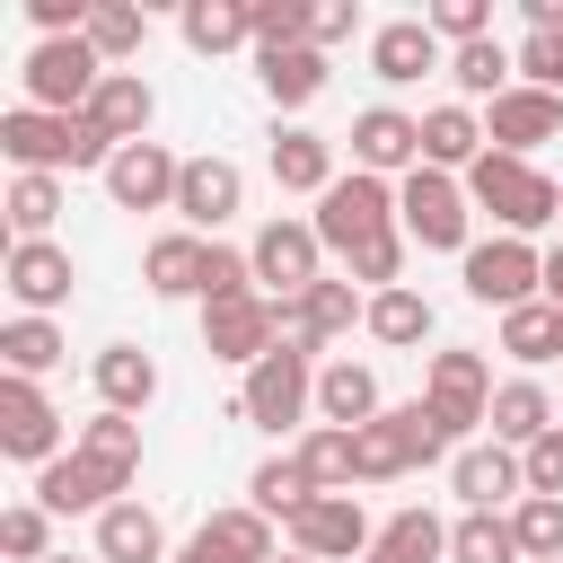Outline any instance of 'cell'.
I'll list each match as a JSON object with an SVG mask.
<instances>
[{"label":"cell","instance_id":"cell-1","mask_svg":"<svg viewBox=\"0 0 563 563\" xmlns=\"http://www.w3.org/2000/svg\"><path fill=\"white\" fill-rule=\"evenodd\" d=\"M466 202L501 220V238H537L545 220H563V185L537 167V158H510V150H484L466 167Z\"/></svg>","mask_w":563,"mask_h":563},{"label":"cell","instance_id":"cell-2","mask_svg":"<svg viewBox=\"0 0 563 563\" xmlns=\"http://www.w3.org/2000/svg\"><path fill=\"white\" fill-rule=\"evenodd\" d=\"M317 413V343H273L255 369H246V387H238V422H255V431H290V422H308Z\"/></svg>","mask_w":563,"mask_h":563},{"label":"cell","instance_id":"cell-3","mask_svg":"<svg viewBox=\"0 0 563 563\" xmlns=\"http://www.w3.org/2000/svg\"><path fill=\"white\" fill-rule=\"evenodd\" d=\"M457 282H466V299L475 308H493V317H510V308H528V299H545V246L537 238H475L466 255H457Z\"/></svg>","mask_w":563,"mask_h":563},{"label":"cell","instance_id":"cell-4","mask_svg":"<svg viewBox=\"0 0 563 563\" xmlns=\"http://www.w3.org/2000/svg\"><path fill=\"white\" fill-rule=\"evenodd\" d=\"M431 457H449V440H440V422H431L422 396H413V405H387L378 422L352 431V475H361V484H396V475H413V466H431Z\"/></svg>","mask_w":563,"mask_h":563},{"label":"cell","instance_id":"cell-5","mask_svg":"<svg viewBox=\"0 0 563 563\" xmlns=\"http://www.w3.org/2000/svg\"><path fill=\"white\" fill-rule=\"evenodd\" d=\"M396 229L431 255H466L475 246V202H466V176H440V167H413L396 185Z\"/></svg>","mask_w":563,"mask_h":563},{"label":"cell","instance_id":"cell-6","mask_svg":"<svg viewBox=\"0 0 563 563\" xmlns=\"http://www.w3.org/2000/svg\"><path fill=\"white\" fill-rule=\"evenodd\" d=\"M308 220H317L325 255H343V264H352L361 246L396 238V185H387V176H361V167H352V176H334V185L317 194V211H308Z\"/></svg>","mask_w":563,"mask_h":563},{"label":"cell","instance_id":"cell-7","mask_svg":"<svg viewBox=\"0 0 563 563\" xmlns=\"http://www.w3.org/2000/svg\"><path fill=\"white\" fill-rule=\"evenodd\" d=\"M422 405H431L440 440L457 449L466 431H484V422H493V361H484V352H466V343L431 352V361H422Z\"/></svg>","mask_w":563,"mask_h":563},{"label":"cell","instance_id":"cell-8","mask_svg":"<svg viewBox=\"0 0 563 563\" xmlns=\"http://www.w3.org/2000/svg\"><path fill=\"white\" fill-rule=\"evenodd\" d=\"M246 264H255V290L290 308L299 290H317V282H325V238H317V220L273 211V220L246 238Z\"/></svg>","mask_w":563,"mask_h":563},{"label":"cell","instance_id":"cell-9","mask_svg":"<svg viewBox=\"0 0 563 563\" xmlns=\"http://www.w3.org/2000/svg\"><path fill=\"white\" fill-rule=\"evenodd\" d=\"M26 106L35 114H79L88 97H97V79H106V62H97V44L88 35H44L35 53H26Z\"/></svg>","mask_w":563,"mask_h":563},{"label":"cell","instance_id":"cell-10","mask_svg":"<svg viewBox=\"0 0 563 563\" xmlns=\"http://www.w3.org/2000/svg\"><path fill=\"white\" fill-rule=\"evenodd\" d=\"M0 290L18 299V317H53V308H70L79 264H70L62 238H9V255H0Z\"/></svg>","mask_w":563,"mask_h":563},{"label":"cell","instance_id":"cell-11","mask_svg":"<svg viewBox=\"0 0 563 563\" xmlns=\"http://www.w3.org/2000/svg\"><path fill=\"white\" fill-rule=\"evenodd\" d=\"M273 343H290V317H282V299L246 290V299H211V308H202V352H211V361H238V369H255Z\"/></svg>","mask_w":563,"mask_h":563},{"label":"cell","instance_id":"cell-12","mask_svg":"<svg viewBox=\"0 0 563 563\" xmlns=\"http://www.w3.org/2000/svg\"><path fill=\"white\" fill-rule=\"evenodd\" d=\"M0 457H18V466H35V475H44L53 457H70L44 378H9V369H0Z\"/></svg>","mask_w":563,"mask_h":563},{"label":"cell","instance_id":"cell-13","mask_svg":"<svg viewBox=\"0 0 563 563\" xmlns=\"http://www.w3.org/2000/svg\"><path fill=\"white\" fill-rule=\"evenodd\" d=\"M343 141H352V167H361V176L405 185V176L422 167V114H405V106H361Z\"/></svg>","mask_w":563,"mask_h":563},{"label":"cell","instance_id":"cell-14","mask_svg":"<svg viewBox=\"0 0 563 563\" xmlns=\"http://www.w3.org/2000/svg\"><path fill=\"white\" fill-rule=\"evenodd\" d=\"M378 545V528H369V510L352 501V493H317L299 519H290V554H308V563H352V554H369Z\"/></svg>","mask_w":563,"mask_h":563},{"label":"cell","instance_id":"cell-15","mask_svg":"<svg viewBox=\"0 0 563 563\" xmlns=\"http://www.w3.org/2000/svg\"><path fill=\"white\" fill-rule=\"evenodd\" d=\"M545 141H563V97H545V88H510V97H493L484 106V150H510V158H537Z\"/></svg>","mask_w":563,"mask_h":563},{"label":"cell","instance_id":"cell-16","mask_svg":"<svg viewBox=\"0 0 563 563\" xmlns=\"http://www.w3.org/2000/svg\"><path fill=\"white\" fill-rule=\"evenodd\" d=\"M176 185H185V158H176L167 141H132V150H114V167H106L114 211H176Z\"/></svg>","mask_w":563,"mask_h":563},{"label":"cell","instance_id":"cell-17","mask_svg":"<svg viewBox=\"0 0 563 563\" xmlns=\"http://www.w3.org/2000/svg\"><path fill=\"white\" fill-rule=\"evenodd\" d=\"M238 202H246V167H238V158H220V150L185 158V185H176V220H185L194 238H211L220 220H238Z\"/></svg>","mask_w":563,"mask_h":563},{"label":"cell","instance_id":"cell-18","mask_svg":"<svg viewBox=\"0 0 563 563\" xmlns=\"http://www.w3.org/2000/svg\"><path fill=\"white\" fill-rule=\"evenodd\" d=\"M449 493H457L466 510H519V501H528V466H519V449L484 440V449H457V457H449Z\"/></svg>","mask_w":563,"mask_h":563},{"label":"cell","instance_id":"cell-19","mask_svg":"<svg viewBox=\"0 0 563 563\" xmlns=\"http://www.w3.org/2000/svg\"><path fill=\"white\" fill-rule=\"evenodd\" d=\"M282 545H273V519L255 510V501H238V510H211L185 545H176V563H273Z\"/></svg>","mask_w":563,"mask_h":563},{"label":"cell","instance_id":"cell-20","mask_svg":"<svg viewBox=\"0 0 563 563\" xmlns=\"http://www.w3.org/2000/svg\"><path fill=\"white\" fill-rule=\"evenodd\" d=\"M282 317H290V334H299V343H317V352H325V343H343L352 325H369V290H361V282H343V273H325V282H317V290H299Z\"/></svg>","mask_w":563,"mask_h":563},{"label":"cell","instance_id":"cell-21","mask_svg":"<svg viewBox=\"0 0 563 563\" xmlns=\"http://www.w3.org/2000/svg\"><path fill=\"white\" fill-rule=\"evenodd\" d=\"M369 70L387 79V88H413V79H431V70H449V44L422 26V18H387L378 35H369Z\"/></svg>","mask_w":563,"mask_h":563},{"label":"cell","instance_id":"cell-22","mask_svg":"<svg viewBox=\"0 0 563 563\" xmlns=\"http://www.w3.org/2000/svg\"><path fill=\"white\" fill-rule=\"evenodd\" d=\"M79 114H88V123H97L114 150H132V141H150L158 97H150V79H141V70H106V79H97V97H88Z\"/></svg>","mask_w":563,"mask_h":563},{"label":"cell","instance_id":"cell-23","mask_svg":"<svg viewBox=\"0 0 563 563\" xmlns=\"http://www.w3.org/2000/svg\"><path fill=\"white\" fill-rule=\"evenodd\" d=\"M264 158H273V185H282V194H325V185L343 176V167H334V141L308 132V123H273V150H264Z\"/></svg>","mask_w":563,"mask_h":563},{"label":"cell","instance_id":"cell-24","mask_svg":"<svg viewBox=\"0 0 563 563\" xmlns=\"http://www.w3.org/2000/svg\"><path fill=\"white\" fill-rule=\"evenodd\" d=\"M88 378H97V405L106 413H150V396H158V361L141 352V343H106L97 361H88Z\"/></svg>","mask_w":563,"mask_h":563},{"label":"cell","instance_id":"cell-25","mask_svg":"<svg viewBox=\"0 0 563 563\" xmlns=\"http://www.w3.org/2000/svg\"><path fill=\"white\" fill-rule=\"evenodd\" d=\"M202 264H211V238H194V229H167L141 246V282L158 299H202Z\"/></svg>","mask_w":563,"mask_h":563},{"label":"cell","instance_id":"cell-26","mask_svg":"<svg viewBox=\"0 0 563 563\" xmlns=\"http://www.w3.org/2000/svg\"><path fill=\"white\" fill-rule=\"evenodd\" d=\"M387 405H378V369L369 361H325L317 369V422H334V431H361V422H378Z\"/></svg>","mask_w":563,"mask_h":563},{"label":"cell","instance_id":"cell-27","mask_svg":"<svg viewBox=\"0 0 563 563\" xmlns=\"http://www.w3.org/2000/svg\"><path fill=\"white\" fill-rule=\"evenodd\" d=\"M97 563H176L158 510H150V501H114V510H97Z\"/></svg>","mask_w":563,"mask_h":563},{"label":"cell","instance_id":"cell-28","mask_svg":"<svg viewBox=\"0 0 563 563\" xmlns=\"http://www.w3.org/2000/svg\"><path fill=\"white\" fill-rule=\"evenodd\" d=\"M255 79H264V97H273L282 114H299V106H317V97H325L334 62H325L317 44H290V53H255Z\"/></svg>","mask_w":563,"mask_h":563},{"label":"cell","instance_id":"cell-29","mask_svg":"<svg viewBox=\"0 0 563 563\" xmlns=\"http://www.w3.org/2000/svg\"><path fill=\"white\" fill-rule=\"evenodd\" d=\"M475 158H484V114H475V106H457V97H449V106H431V114H422V167L466 176Z\"/></svg>","mask_w":563,"mask_h":563},{"label":"cell","instance_id":"cell-30","mask_svg":"<svg viewBox=\"0 0 563 563\" xmlns=\"http://www.w3.org/2000/svg\"><path fill=\"white\" fill-rule=\"evenodd\" d=\"M554 422H563V413H554V396H545L537 378H501V387H493V440H501V449H537Z\"/></svg>","mask_w":563,"mask_h":563},{"label":"cell","instance_id":"cell-31","mask_svg":"<svg viewBox=\"0 0 563 563\" xmlns=\"http://www.w3.org/2000/svg\"><path fill=\"white\" fill-rule=\"evenodd\" d=\"M176 35L202 53V62H220V53H238V44H255V18H246V0H185V18H176Z\"/></svg>","mask_w":563,"mask_h":563},{"label":"cell","instance_id":"cell-32","mask_svg":"<svg viewBox=\"0 0 563 563\" xmlns=\"http://www.w3.org/2000/svg\"><path fill=\"white\" fill-rule=\"evenodd\" d=\"M449 79H457V106H493V97L519 88V53H501L493 35L484 44H457L449 53Z\"/></svg>","mask_w":563,"mask_h":563},{"label":"cell","instance_id":"cell-33","mask_svg":"<svg viewBox=\"0 0 563 563\" xmlns=\"http://www.w3.org/2000/svg\"><path fill=\"white\" fill-rule=\"evenodd\" d=\"M440 554H449V519L422 510V501H405V510L378 528V545H369V563H440Z\"/></svg>","mask_w":563,"mask_h":563},{"label":"cell","instance_id":"cell-34","mask_svg":"<svg viewBox=\"0 0 563 563\" xmlns=\"http://www.w3.org/2000/svg\"><path fill=\"white\" fill-rule=\"evenodd\" d=\"M62 361H70V343H62L53 317H9V325H0V369H9V378H44V369H62Z\"/></svg>","mask_w":563,"mask_h":563},{"label":"cell","instance_id":"cell-35","mask_svg":"<svg viewBox=\"0 0 563 563\" xmlns=\"http://www.w3.org/2000/svg\"><path fill=\"white\" fill-rule=\"evenodd\" d=\"M501 352H510L519 369H545V361H563V308H545V299L510 308V317H501Z\"/></svg>","mask_w":563,"mask_h":563},{"label":"cell","instance_id":"cell-36","mask_svg":"<svg viewBox=\"0 0 563 563\" xmlns=\"http://www.w3.org/2000/svg\"><path fill=\"white\" fill-rule=\"evenodd\" d=\"M246 501H255L264 519H282V528H290V519H299V510L317 501V484H308V466H299V449H290V457H264V466L246 475Z\"/></svg>","mask_w":563,"mask_h":563},{"label":"cell","instance_id":"cell-37","mask_svg":"<svg viewBox=\"0 0 563 563\" xmlns=\"http://www.w3.org/2000/svg\"><path fill=\"white\" fill-rule=\"evenodd\" d=\"M431 334V299L413 290V282H396V290H378L369 299V343H387V352H413Z\"/></svg>","mask_w":563,"mask_h":563},{"label":"cell","instance_id":"cell-38","mask_svg":"<svg viewBox=\"0 0 563 563\" xmlns=\"http://www.w3.org/2000/svg\"><path fill=\"white\" fill-rule=\"evenodd\" d=\"M449 563H528L510 537V510H466L449 519Z\"/></svg>","mask_w":563,"mask_h":563},{"label":"cell","instance_id":"cell-39","mask_svg":"<svg viewBox=\"0 0 563 563\" xmlns=\"http://www.w3.org/2000/svg\"><path fill=\"white\" fill-rule=\"evenodd\" d=\"M299 466H308V484H317V493H352V484H361V475H352V431H334V422H308Z\"/></svg>","mask_w":563,"mask_h":563},{"label":"cell","instance_id":"cell-40","mask_svg":"<svg viewBox=\"0 0 563 563\" xmlns=\"http://www.w3.org/2000/svg\"><path fill=\"white\" fill-rule=\"evenodd\" d=\"M88 44H97V62L114 70L123 53H141V44H150V9H132V0H97V18H88Z\"/></svg>","mask_w":563,"mask_h":563},{"label":"cell","instance_id":"cell-41","mask_svg":"<svg viewBox=\"0 0 563 563\" xmlns=\"http://www.w3.org/2000/svg\"><path fill=\"white\" fill-rule=\"evenodd\" d=\"M62 220V176H9V238H53Z\"/></svg>","mask_w":563,"mask_h":563},{"label":"cell","instance_id":"cell-42","mask_svg":"<svg viewBox=\"0 0 563 563\" xmlns=\"http://www.w3.org/2000/svg\"><path fill=\"white\" fill-rule=\"evenodd\" d=\"M510 537H519L528 563H563V501H554V493H528V501L510 510Z\"/></svg>","mask_w":563,"mask_h":563},{"label":"cell","instance_id":"cell-43","mask_svg":"<svg viewBox=\"0 0 563 563\" xmlns=\"http://www.w3.org/2000/svg\"><path fill=\"white\" fill-rule=\"evenodd\" d=\"M0 554L9 563H44L53 554V510L44 501H9L0 510Z\"/></svg>","mask_w":563,"mask_h":563},{"label":"cell","instance_id":"cell-44","mask_svg":"<svg viewBox=\"0 0 563 563\" xmlns=\"http://www.w3.org/2000/svg\"><path fill=\"white\" fill-rule=\"evenodd\" d=\"M246 18H255V53L308 44V0H246Z\"/></svg>","mask_w":563,"mask_h":563},{"label":"cell","instance_id":"cell-45","mask_svg":"<svg viewBox=\"0 0 563 563\" xmlns=\"http://www.w3.org/2000/svg\"><path fill=\"white\" fill-rule=\"evenodd\" d=\"M422 26L457 53V44H484V35H493V9H484V0H431V9H422Z\"/></svg>","mask_w":563,"mask_h":563},{"label":"cell","instance_id":"cell-46","mask_svg":"<svg viewBox=\"0 0 563 563\" xmlns=\"http://www.w3.org/2000/svg\"><path fill=\"white\" fill-rule=\"evenodd\" d=\"M246 290H255L246 246H220V238H211V264H202V308H211V299H246Z\"/></svg>","mask_w":563,"mask_h":563},{"label":"cell","instance_id":"cell-47","mask_svg":"<svg viewBox=\"0 0 563 563\" xmlns=\"http://www.w3.org/2000/svg\"><path fill=\"white\" fill-rule=\"evenodd\" d=\"M26 18H35V44H44V35H88L97 0H26Z\"/></svg>","mask_w":563,"mask_h":563},{"label":"cell","instance_id":"cell-48","mask_svg":"<svg viewBox=\"0 0 563 563\" xmlns=\"http://www.w3.org/2000/svg\"><path fill=\"white\" fill-rule=\"evenodd\" d=\"M519 466H528V493H554V501H563V422H554L537 449H519Z\"/></svg>","mask_w":563,"mask_h":563},{"label":"cell","instance_id":"cell-49","mask_svg":"<svg viewBox=\"0 0 563 563\" xmlns=\"http://www.w3.org/2000/svg\"><path fill=\"white\" fill-rule=\"evenodd\" d=\"M352 26H361V9H352V0H308V44H317V53H334Z\"/></svg>","mask_w":563,"mask_h":563},{"label":"cell","instance_id":"cell-50","mask_svg":"<svg viewBox=\"0 0 563 563\" xmlns=\"http://www.w3.org/2000/svg\"><path fill=\"white\" fill-rule=\"evenodd\" d=\"M545 308H563V238L545 246Z\"/></svg>","mask_w":563,"mask_h":563},{"label":"cell","instance_id":"cell-51","mask_svg":"<svg viewBox=\"0 0 563 563\" xmlns=\"http://www.w3.org/2000/svg\"><path fill=\"white\" fill-rule=\"evenodd\" d=\"M273 563H308V554H273Z\"/></svg>","mask_w":563,"mask_h":563},{"label":"cell","instance_id":"cell-52","mask_svg":"<svg viewBox=\"0 0 563 563\" xmlns=\"http://www.w3.org/2000/svg\"><path fill=\"white\" fill-rule=\"evenodd\" d=\"M44 563H70V554H44Z\"/></svg>","mask_w":563,"mask_h":563}]
</instances>
